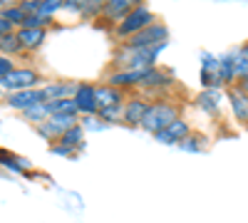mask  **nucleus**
<instances>
[{
    "label": "nucleus",
    "mask_w": 248,
    "mask_h": 223,
    "mask_svg": "<svg viewBox=\"0 0 248 223\" xmlns=\"http://www.w3.org/2000/svg\"><path fill=\"white\" fill-rule=\"evenodd\" d=\"M167 47H169V43H161V45H154V47H144V50L117 45L114 55H112V67L114 70H152V67H156L159 55Z\"/></svg>",
    "instance_id": "nucleus-1"
},
{
    "label": "nucleus",
    "mask_w": 248,
    "mask_h": 223,
    "mask_svg": "<svg viewBox=\"0 0 248 223\" xmlns=\"http://www.w3.org/2000/svg\"><path fill=\"white\" fill-rule=\"evenodd\" d=\"M181 112H184V104L174 102L171 97L156 99V102H152V107H149V112H147V117H144V121H141L139 129L149 132V134L154 136V134H159L161 129H167L171 121H176V119L181 117Z\"/></svg>",
    "instance_id": "nucleus-2"
},
{
    "label": "nucleus",
    "mask_w": 248,
    "mask_h": 223,
    "mask_svg": "<svg viewBox=\"0 0 248 223\" xmlns=\"http://www.w3.org/2000/svg\"><path fill=\"white\" fill-rule=\"evenodd\" d=\"M156 13L147 5V3H139L134 5V10L122 20L119 25H114L112 28V32H114V40L117 43H124V40H129V37H134V35H139L141 30H147L149 25H154L156 23Z\"/></svg>",
    "instance_id": "nucleus-3"
},
{
    "label": "nucleus",
    "mask_w": 248,
    "mask_h": 223,
    "mask_svg": "<svg viewBox=\"0 0 248 223\" xmlns=\"http://www.w3.org/2000/svg\"><path fill=\"white\" fill-rule=\"evenodd\" d=\"M40 82H43V77H40V72L35 67H15L8 77L0 79V89L10 94V92L35 89V87H40Z\"/></svg>",
    "instance_id": "nucleus-4"
},
{
    "label": "nucleus",
    "mask_w": 248,
    "mask_h": 223,
    "mask_svg": "<svg viewBox=\"0 0 248 223\" xmlns=\"http://www.w3.org/2000/svg\"><path fill=\"white\" fill-rule=\"evenodd\" d=\"M75 124H79V117L77 114H55V117L45 119L43 124H37L35 132L52 147V144H57V141H60V136L65 134L67 129H72Z\"/></svg>",
    "instance_id": "nucleus-5"
},
{
    "label": "nucleus",
    "mask_w": 248,
    "mask_h": 223,
    "mask_svg": "<svg viewBox=\"0 0 248 223\" xmlns=\"http://www.w3.org/2000/svg\"><path fill=\"white\" fill-rule=\"evenodd\" d=\"M161 43H169V28L161 23V20H156L154 25H149L147 30H141L139 35L124 40V47H134V50H144V47H154V45H161Z\"/></svg>",
    "instance_id": "nucleus-6"
},
{
    "label": "nucleus",
    "mask_w": 248,
    "mask_h": 223,
    "mask_svg": "<svg viewBox=\"0 0 248 223\" xmlns=\"http://www.w3.org/2000/svg\"><path fill=\"white\" fill-rule=\"evenodd\" d=\"M152 102L144 94L139 92H132L127 97V102H124V109H122V124H127V127H141V121L144 117H147Z\"/></svg>",
    "instance_id": "nucleus-7"
},
{
    "label": "nucleus",
    "mask_w": 248,
    "mask_h": 223,
    "mask_svg": "<svg viewBox=\"0 0 248 223\" xmlns=\"http://www.w3.org/2000/svg\"><path fill=\"white\" fill-rule=\"evenodd\" d=\"M5 104L20 114H25L28 109H32L37 104H45L43 89L35 87V89H23V92H10V94H5Z\"/></svg>",
    "instance_id": "nucleus-8"
},
{
    "label": "nucleus",
    "mask_w": 248,
    "mask_h": 223,
    "mask_svg": "<svg viewBox=\"0 0 248 223\" xmlns=\"http://www.w3.org/2000/svg\"><path fill=\"white\" fill-rule=\"evenodd\" d=\"M194 132V127H191V121L189 119H184V117H179L176 121H171V124L167 127V129H161L159 134H154V139L159 141V144H167V147H179L181 141L186 139Z\"/></svg>",
    "instance_id": "nucleus-9"
},
{
    "label": "nucleus",
    "mask_w": 248,
    "mask_h": 223,
    "mask_svg": "<svg viewBox=\"0 0 248 223\" xmlns=\"http://www.w3.org/2000/svg\"><path fill=\"white\" fill-rule=\"evenodd\" d=\"M72 102L79 112V117H94L99 112L97 107V92L92 82H77V92L72 97Z\"/></svg>",
    "instance_id": "nucleus-10"
},
{
    "label": "nucleus",
    "mask_w": 248,
    "mask_h": 223,
    "mask_svg": "<svg viewBox=\"0 0 248 223\" xmlns=\"http://www.w3.org/2000/svg\"><path fill=\"white\" fill-rule=\"evenodd\" d=\"M43 99L45 102H57V99H72L77 92V82L72 79H50L43 87Z\"/></svg>",
    "instance_id": "nucleus-11"
},
{
    "label": "nucleus",
    "mask_w": 248,
    "mask_h": 223,
    "mask_svg": "<svg viewBox=\"0 0 248 223\" xmlns=\"http://www.w3.org/2000/svg\"><path fill=\"white\" fill-rule=\"evenodd\" d=\"M139 0H105V8H102V20H109V25H119L124 17H127Z\"/></svg>",
    "instance_id": "nucleus-12"
},
{
    "label": "nucleus",
    "mask_w": 248,
    "mask_h": 223,
    "mask_svg": "<svg viewBox=\"0 0 248 223\" xmlns=\"http://www.w3.org/2000/svg\"><path fill=\"white\" fill-rule=\"evenodd\" d=\"M17 32V40H20V47L23 52H37L47 43V28H20L15 30Z\"/></svg>",
    "instance_id": "nucleus-13"
},
{
    "label": "nucleus",
    "mask_w": 248,
    "mask_h": 223,
    "mask_svg": "<svg viewBox=\"0 0 248 223\" xmlns=\"http://www.w3.org/2000/svg\"><path fill=\"white\" fill-rule=\"evenodd\" d=\"M94 92H97V107L99 109H107V107H122L124 102H127V92H122L107 82H99L94 85Z\"/></svg>",
    "instance_id": "nucleus-14"
},
{
    "label": "nucleus",
    "mask_w": 248,
    "mask_h": 223,
    "mask_svg": "<svg viewBox=\"0 0 248 223\" xmlns=\"http://www.w3.org/2000/svg\"><path fill=\"white\" fill-rule=\"evenodd\" d=\"M194 104L209 117H218L221 114V107H223V94L221 89H201L196 97H194Z\"/></svg>",
    "instance_id": "nucleus-15"
},
{
    "label": "nucleus",
    "mask_w": 248,
    "mask_h": 223,
    "mask_svg": "<svg viewBox=\"0 0 248 223\" xmlns=\"http://www.w3.org/2000/svg\"><path fill=\"white\" fill-rule=\"evenodd\" d=\"M226 99H229V109L233 119L246 127L248 124V94L241 92L238 87H231V89H226Z\"/></svg>",
    "instance_id": "nucleus-16"
},
{
    "label": "nucleus",
    "mask_w": 248,
    "mask_h": 223,
    "mask_svg": "<svg viewBox=\"0 0 248 223\" xmlns=\"http://www.w3.org/2000/svg\"><path fill=\"white\" fill-rule=\"evenodd\" d=\"M85 134H87L85 127H82V124H75L72 129H67L65 134L60 136L57 144H60V147H67V149L75 151V154H79L82 149H85V144H87V136H85Z\"/></svg>",
    "instance_id": "nucleus-17"
},
{
    "label": "nucleus",
    "mask_w": 248,
    "mask_h": 223,
    "mask_svg": "<svg viewBox=\"0 0 248 223\" xmlns=\"http://www.w3.org/2000/svg\"><path fill=\"white\" fill-rule=\"evenodd\" d=\"M218 82L223 89L236 87V72H233V57L231 52H223L218 57Z\"/></svg>",
    "instance_id": "nucleus-18"
},
{
    "label": "nucleus",
    "mask_w": 248,
    "mask_h": 223,
    "mask_svg": "<svg viewBox=\"0 0 248 223\" xmlns=\"http://www.w3.org/2000/svg\"><path fill=\"white\" fill-rule=\"evenodd\" d=\"M0 166H5V169L13 171V174H28V171L32 169V164H30L28 159L17 156V154H10V151H5V149H0Z\"/></svg>",
    "instance_id": "nucleus-19"
},
{
    "label": "nucleus",
    "mask_w": 248,
    "mask_h": 223,
    "mask_svg": "<svg viewBox=\"0 0 248 223\" xmlns=\"http://www.w3.org/2000/svg\"><path fill=\"white\" fill-rule=\"evenodd\" d=\"M229 52L233 57V72H236V85H238L241 79L248 77V52L243 50V45H238V47H233Z\"/></svg>",
    "instance_id": "nucleus-20"
},
{
    "label": "nucleus",
    "mask_w": 248,
    "mask_h": 223,
    "mask_svg": "<svg viewBox=\"0 0 248 223\" xmlns=\"http://www.w3.org/2000/svg\"><path fill=\"white\" fill-rule=\"evenodd\" d=\"M105 0H79V17L85 20H102Z\"/></svg>",
    "instance_id": "nucleus-21"
},
{
    "label": "nucleus",
    "mask_w": 248,
    "mask_h": 223,
    "mask_svg": "<svg viewBox=\"0 0 248 223\" xmlns=\"http://www.w3.org/2000/svg\"><path fill=\"white\" fill-rule=\"evenodd\" d=\"M206 147H209V139H206L203 134H199V132H191V134L179 144L181 151H191V154H194V151H203Z\"/></svg>",
    "instance_id": "nucleus-22"
},
{
    "label": "nucleus",
    "mask_w": 248,
    "mask_h": 223,
    "mask_svg": "<svg viewBox=\"0 0 248 223\" xmlns=\"http://www.w3.org/2000/svg\"><path fill=\"white\" fill-rule=\"evenodd\" d=\"M0 55H5V57L25 55V52H23V47H20L17 32H10V35H5V37H0Z\"/></svg>",
    "instance_id": "nucleus-23"
},
{
    "label": "nucleus",
    "mask_w": 248,
    "mask_h": 223,
    "mask_svg": "<svg viewBox=\"0 0 248 223\" xmlns=\"http://www.w3.org/2000/svg\"><path fill=\"white\" fill-rule=\"evenodd\" d=\"M45 104H47L50 117H55V114H77L79 117V112H77L72 99H57V102H45Z\"/></svg>",
    "instance_id": "nucleus-24"
},
{
    "label": "nucleus",
    "mask_w": 248,
    "mask_h": 223,
    "mask_svg": "<svg viewBox=\"0 0 248 223\" xmlns=\"http://www.w3.org/2000/svg\"><path fill=\"white\" fill-rule=\"evenodd\" d=\"M23 117H25V121H30L32 127H37V124H43L45 119H50V112H47V104H37V107L28 109Z\"/></svg>",
    "instance_id": "nucleus-25"
},
{
    "label": "nucleus",
    "mask_w": 248,
    "mask_h": 223,
    "mask_svg": "<svg viewBox=\"0 0 248 223\" xmlns=\"http://www.w3.org/2000/svg\"><path fill=\"white\" fill-rule=\"evenodd\" d=\"M60 10H62V0H40V10H37V15H40V17H45V20H52Z\"/></svg>",
    "instance_id": "nucleus-26"
},
{
    "label": "nucleus",
    "mask_w": 248,
    "mask_h": 223,
    "mask_svg": "<svg viewBox=\"0 0 248 223\" xmlns=\"http://www.w3.org/2000/svg\"><path fill=\"white\" fill-rule=\"evenodd\" d=\"M122 109H124V104H122V107H107V109H99L97 117L105 121L107 127H109V124H122Z\"/></svg>",
    "instance_id": "nucleus-27"
},
{
    "label": "nucleus",
    "mask_w": 248,
    "mask_h": 223,
    "mask_svg": "<svg viewBox=\"0 0 248 223\" xmlns=\"http://www.w3.org/2000/svg\"><path fill=\"white\" fill-rule=\"evenodd\" d=\"M15 70V62H13V57H5V55H0V79L8 77L10 72Z\"/></svg>",
    "instance_id": "nucleus-28"
},
{
    "label": "nucleus",
    "mask_w": 248,
    "mask_h": 223,
    "mask_svg": "<svg viewBox=\"0 0 248 223\" xmlns=\"http://www.w3.org/2000/svg\"><path fill=\"white\" fill-rule=\"evenodd\" d=\"M50 151H52V154H60V156H65V159H75V156H77L75 151H70L67 147H60V144H52Z\"/></svg>",
    "instance_id": "nucleus-29"
},
{
    "label": "nucleus",
    "mask_w": 248,
    "mask_h": 223,
    "mask_svg": "<svg viewBox=\"0 0 248 223\" xmlns=\"http://www.w3.org/2000/svg\"><path fill=\"white\" fill-rule=\"evenodd\" d=\"M10 32H15V28L8 23L3 15H0V37H5V35H10Z\"/></svg>",
    "instance_id": "nucleus-30"
},
{
    "label": "nucleus",
    "mask_w": 248,
    "mask_h": 223,
    "mask_svg": "<svg viewBox=\"0 0 248 223\" xmlns=\"http://www.w3.org/2000/svg\"><path fill=\"white\" fill-rule=\"evenodd\" d=\"M236 87H238L241 92H246V94H248V77H246V79H241V82H238Z\"/></svg>",
    "instance_id": "nucleus-31"
},
{
    "label": "nucleus",
    "mask_w": 248,
    "mask_h": 223,
    "mask_svg": "<svg viewBox=\"0 0 248 223\" xmlns=\"http://www.w3.org/2000/svg\"><path fill=\"white\" fill-rule=\"evenodd\" d=\"M243 50H246V52H248V40H246V43H243Z\"/></svg>",
    "instance_id": "nucleus-32"
},
{
    "label": "nucleus",
    "mask_w": 248,
    "mask_h": 223,
    "mask_svg": "<svg viewBox=\"0 0 248 223\" xmlns=\"http://www.w3.org/2000/svg\"><path fill=\"white\" fill-rule=\"evenodd\" d=\"M246 132H248V124H246Z\"/></svg>",
    "instance_id": "nucleus-33"
}]
</instances>
